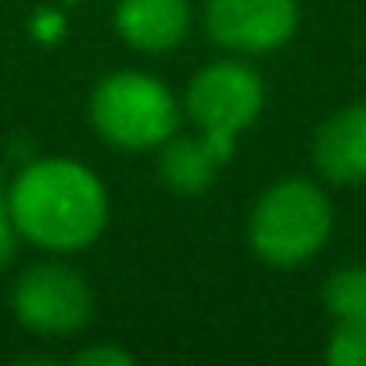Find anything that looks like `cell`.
Segmentation results:
<instances>
[{"label": "cell", "mask_w": 366, "mask_h": 366, "mask_svg": "<svg viewBox=\"0 0 366 366\" xmlns=\"http://www.w3.org/2000/svg\"><path fill=\"white\" fill-rule=\"evenodd\" d=\"M22 241L44 252H79L108 223L104 183L76 158L29 162L4 191Z\"/></svg>", "instance_id": "cell-1"}, {"label": "cell", "mask_w": 366, "mask_h": 366, "mask_svg": "<svg viewBox=\"0 0 366 366\" xmlns=\"http://www.w3.org/2000/svg\"><path fill=\"white\" fill-rule=\"evenodd\" d=\"M334 230L330 198L312 179L291 176L273 183L255 202L248 216V244L252 252L280 269L309 262Z\"/></svg>", "instance_id": "cell-2"}, {"label": "cell", "mask_w": 366, "mask_h": 366, "mask_svg": "<svg viewBox=\"0 0 366 366\" xmlns=\"http://www.w3.org/2000/svg\"><path fill=\"white\" fill-rule=\"evenodd\" d=\"M90 119L108 144L122 151H147L162 147L176 133L179 104L172 90L147 72H112L90 97Z\"/></svg>", "instance_id": "cell-3"}, {"label": "cell", "mask_w": 366, "mask_h": 366, "mask_svg": "<svg viewBox=\"0 0 366 366\" xmlns=\"http://www.w3.org/2000/svg\"><path fill=\"white\" fill-rule=\"evenodd\" d=\"M262 101H266V90H262L259 72L244 61L227 58V61L205 65L191 79L187 97H183V112L202 133L237 147V137L259 119Z\"/></svg>", "instance_id": "cell-4"}, {"label": "cell", "mask_w": 366, "mask_h": 366, "mask_svg": "<svg viewBox=\"0 0 366 366\" xmlns=\"http://www.w3.org/2000/svg\"><path fill=\"white\" fill-rule=\"evenodd\" d=\"M11 309L26 330L69 337L94 320V291L76 269L61 262H36L15 280Z\"/></svg>", "instance_id": "cell-5"}, {"label": "cell", "mask_w": 366, "mask_h": 366, "mask_svg": "<svg viewBox=\"0 0 366 366\" xmlns=\"http://www.w3.org/2000/svg\"><path fill=\"white\" fill-rule=\"evenodd\" d=\"M209 36L234 54H269L298 29L295 0H209Z\"/></svg>", "instance_id": "cell-6"}, {"label": "cell", "mask_w": 366, "mask_h": 366, "mask_svg": "<svg viewBox=\"0 0 366 366\" xmlns=\"http://www.w3.org/2000/svg\"><path fill=\"white\" fill-rule=\"evenodd\" d=\"M234 151H237L234 144H223V140H216V137H209L202 129L194 137H176L172 133L162 144L158 176H162V183L172 194L198 198L216 183L219 169L234 158Z\"/></svg>", "instance_id": "cell-7"}, {"label": "cell", "mask_w": 366, "mask_h": 366, "mask_svg": "<svg viewBox=\"0 0 366 366\" xmlns=\"http://www.w3.org/2000/svg\"><path fill=\"white\" fill-rule=\"evenodd\" d=\"M312 162L330 183H366V101L337 108L316 129Z\"/></svg>", "instance_id": "cell-8"}, {"label": "cell", "mask_w": 366, "mask_h": 366, "mask_svg": "<svg viewBox=\"0 0 366 366\" xmlns=\"http://www.w3.org/2000/svg\"><path fill=\"white\" fill-rule=\"evenodd\" d=\"M115 29L144 54H165L191 33L187 0H119Z\"/></svg>", "instance_id": "cell-9"}, {"label": "cell", "mask_w": 366, "mask_h": 366, "mask_svg": "<svg viewBox=\"0 0 366 366\" xmlns=\"http://www.w3.org/2000/svg\"><path fill=\"white\" fill-rule=\"evenodd\" d=\"M323 305L334 316V323L366 320V266H345L330 273L323 284Z\"/></svg>", "instance_id": "cell-10"}, {"label": "cell", "mask_w": 366, "mask_h": 366, "mask_svg": "<svg viewBox=\"0 0 366 366\" xmlns=\"http://www.w3.org/2000/svg\"><path fill=\"white\" fill-rule=\"evenodd\" d=\"M330 366H366V320H341L327 341Z\"/></svg>", "instance_id": "cell-11"}, {"label": "cell", "mask_w": 366, "mask_h": 366, "mask_svg": "<svg viewBox=\"0 0 366 366\" xmlns=\"http://www.w3.org/2000/svg\"><path fill=\"white\" fill-rule=\"evenodd\" d=\"M76 362L79 366H129L133 355L122 352V348H115V345H97V348H83L76 355Z\"/></svg>", "instance_id": "cell-12"}, {"label": "cell", "mask_w": 366, "mask_h": 366, "mask_svg": "<svg viewBox=\"0 0 366 366\" xmlns=\"http://www.w3.org/2000/svg\"><path fill=\"white\" fill-rule=\"evenodd\" d=\"M19 241H22V234H19V227H15L11 212H8V202L0 198V269H4V266L15 259Z\"/></svg>", "instance_id": "cell-13"}, {"label": "cell", "mask_w": 366, "mask_h": 366, "mask_svg": "<svg viewBox=\"0 0 366 366\" xmlns=\"http://www.w3.org/2000/svg\"><path fill=\"white\" fill-rule=\"evenodd\" d=\"M0 198H4V183H0Z\"/></svg>", "instance_id": "cell-14"}]
</instances>
